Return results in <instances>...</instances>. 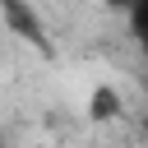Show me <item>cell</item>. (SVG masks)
I'll return each instance as SVG.
<instances>
[{
	"mask_svg": "<svg viewBox=\"0 0 148 148\" xmlns=\"http://www.w3.org/2000/svg\"><path fill=\"white\" fill-rule=\"evenodd\" d=\"M0 18H5L23 42H32V46L51 51V42H46V23L37 18V9H32L28 0H0Z\"/></svg>",
	"mask_w": 148,
	"mask_h": 148,
	"instance_id": "1",
	"label": "cell"
},
{
	"mask_svg": "<svg viewBox=\"0 0 148 148\" xmlns=\"http://www.w3.org/2000/svg\"><path fill=\"white\" fill-rule=\"evenodd\" d=\"M83 111H88V120H92V125H106V120H116V116L125 111V97H120V88H111V83H97V88L88 92Z\"/></svg>",
	"mask_w": 148,
	"mask_h": 148,
	"instance_id": "2",
	"label": "cell"
},
{
	"mask_svg": "<svg viewBox=\"0 0 148 148\" xmlns=\"http://www.w3.org/2000/svg\"><path fill=\"white\" fill-rule=\"evenodd\" d=\"M125 23H130V37L148 51V0H134V5L125 9Z\"/></svg>",
	"mask_w": 148,
	"mask_h": 148,
	"instance_id": "3",
	"label": "cell"
},
{
	"mask_svg": "<svg viewBox=\"0 0 148 148\" xmlns=\"http://www.w3.org/2000/svg\"><path fill=\"white\" fill-rule=\"evenodd\" d=\"M102 5H111V9H120V14H125V9L134 5V0H102Z\"/></svg>",
	"mask_w": 148,
	"mask_h": 148,
	"instance_id": "4",
	"label": "cell"
}]
</instances>
